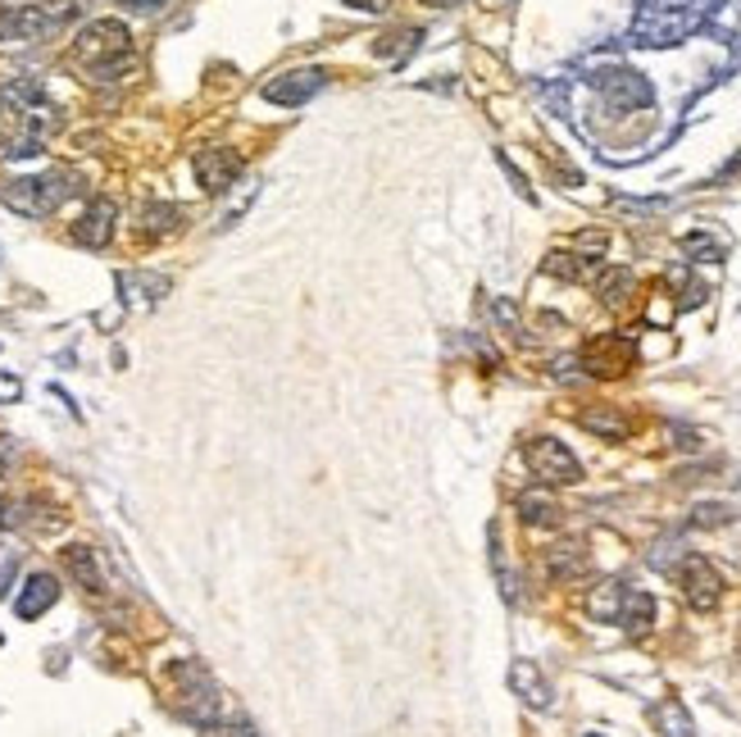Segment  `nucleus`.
<instances>
[{
    "label": "nucleus",
    "mask_w": 741,
    "mask_h": 737,
    "mask_svg": "<svg viewBox=\"0 0 741 737\" xmlns=\"http://www.w3.org/2000/svg\"><path fill=\"white\" fill-rule=\"evenodd\" d=\"M605 246H609V237H605V233H582V237H578V250H586V260H601V256H605Z\"/></svg>",
    "instance_id": "nucleus-28"
},
{
    "label": "nucleus",
    "mask_w": 741,
    "mask_h": 737,
    "mask_svg": "<svg viewBox=\"0 0 741 737\" xmlns=\"http://www.w3.org/2000/svg\"><path fill=\"white\" fill-rule=\"evenodd\" d=\"M133 5H141V10H156V5H164V0H133Z\"/></svg>",
    "instance_id": "nucleus-34"
},
{
    "label": "nucleus",
    "mask_w": 741,
    "mask_h": 737,
    "mask_svg": "<svg viewBox=\"0 0 741 737\" xmlns=\"http://www.w3.org/2000/svg\"><path fill=\"white\" fill-rule=\"evenodd\" d=\"M237 173H242V156L237 150H227V146H210V150H200L196 156V183L206 187L210 196H223L227 187L237 183Z\"/></svg>",
    "instance_id": "nucleus-10"
},
{
    "label": "nucleus",
    "mask_w": 741,
    "mask_h": 737,
    "mask_svg": "<svg viewBox=\"0 0 741 737\" xmlns=\"http://www.w3.org/2000/svg\"><path fill=\"white\" fill-rule=\"evenodd\" d=\"M623 597H628V582H605V588H596L592 597H586V615L615 624V619H619Z\"/></svg>",
    "instance_id": "nucleus-21"
},
{
    "label": "nucleus",
    "mask_w": 741,
    "mask_h": 737,
    "mask_svg": "<svg viewBox=\"0 0 741 737\" xmlns=\"http://www.w3.org/2000/svg\"><path fill=\"white\" fill-rule=\"evenodd\" d=\"M619 210H642V214H659V210H669V200H632V196H619Z\"/></svg>",
    "instance_id": "nucleus-30"
},
{
    "label": "nucleus",
    "mask_w": 741,
    "mask_h": 737,
    "mask_svg": "<svg viewBox=\"0 0 741 737\" xmlns=\"http://www.w3.org/2000/svg\"><path fill=\"white\" fill-rule=\"evenodd\" d=\"M73 14H78V5H50V10H41V5H14V10H5L0 14V41H37V37H46V33H55L60 23H69Z\"/></svg>",
    "instance_id": "nucleus-5"
},
{
    "label": "nucleus",
    "mask_w": 741,
    "mask_h": 737,
    "mask_svg": "<svg viewBox=\"0 0 741 737\" xmlns=\"http://www.w3.org/2000/svg\"><path fill=\"white\" fill-rule=\"evenodd\" d=\"M586 737H601V733H586Z\"/></svg>",
    "instance_id": "nucleus-38"
},
{
    "label": "nucleus",
    "mask_w": 741,
    "mask_h": 737,
    "mask_svg": "<svg viewBox=\"0 0 741 737\" xmlns=\"http://www.w3.org/2000/svg\"><path fill=\"white\" fill-rule=\"evenodd\" d=\"M651 619H655V601H651L646 592L628 588V597H623V605H619V619H615V624H623L632 638H642V632L651 628Z\"/></svg>",
    "instance_id": "nucleus-17"
},
{
    "label": "nucleus",
    "mask_w": 741,
    "mask_h": 737,
    "mask_svg": "<svg viewBox=\"0 0 741 737\" xmlns=\"http://www.w3.org/2000/svg\"><path fill=\"white\" fill-rule=\"evenodd\" d=\"M682 592L692 601V610H714L724 597V578L705 555H687L682 561Z\"/></svg>",
    "instance_id": "nucleus-9"
},
{
    "label": "nucleus",
    "mask_w": 741,
    "mask_h": 737,
    "mask_svg": "<svg viewBox=\"0 0 741 737\" xmlns=\"http://www.w3.org/2000/svg\"><path fill=\"white\" fill-rule=\"evenodd\" d=\"M523 455H528L532 474L542 478V482H555V488H569V482H578V478H582L578 455H573L565 442H559V438H532Z\"/></svg>",
    "instance_id": "nucleus-6"
},
{
    "label": "nucleus",
    "mask_w": 741,
    "mask_h": 737,
    "mask_svg": "<svg viewBox=\"0 0 741 737\" xmlns=\"http://www.w3.org/2000/svg\"><path fill=\"white\" fill-rule=\"evenodd\" d=\"M206 737H260L255 728H246V724H210V728H200Z\"/></svg>",
    "instance_id": "nucleus-29"
},
{
    "label": "nucleus",
    "mask_w": 741,
    "mask_h": 737,
    "mask_svg": "<svg viewBox=\"0 0 741 737\" xmlns=\"http://www.w3.org/2000/svg\"><path fill=\"white\" fill-rule=\"evenodd\" d=\"M578 423L586 428V433L609 438V442H623V438H628V419L615 410V405H592V410L578 415Z\"/></svg>",
    "instance_id": "nucleus-16"
},
{
    "label": "nucleus",
    "mask_w": 741,
    "mask_h": 737,
    "mask_svg": "<svg viewBox=\"0 0 741 737\" xmlns=\"http://www.w3.org/2000/svg\"><path fill=\"white\" fill-rule=\"evenodd\" d=\"M423 41V33L419 28H405V33H396V37H382V46H378V56H387L392 64H400L410 50Z\"/></svg>",
    "instance_id": "nucleus-25"
},
{
    "label": "nucleus",
    "mask_w": 741,
    "mask_h": 737,
    "mask_svg": "<svg viewBox=\"0 0 741 737\" xmlns=\"http://www.w3.org/2000/svg\"><path fill=\"white\" fill-rule=\"evenodd\" d=\"M737 488H741V478H737Z\"/></svg>",
    "instance_id": "nucleus-39"
},
{
    "label": "nucleus",
    "mask_w": 741,
    "mask_h": 737,
    "mask_svg": "<svg viewBox=\"0 0 741 737\" xmlns=\"http://www.w3.org/2000/svg\"><path fill=\"white\" fill-rule=\"evenodd\" d=\"M632 360H637V346L628 337H596V342H586L582 355H578V365L586 373H596V378H619V373L632 369Z\"/></svg>",
    "instance_id": "nucleus-8"
},
{
    "label": "nucleus",
    "mask_w": 741,
    "mask_h": 737,
    "mask_svg": "<svg viewBox=\"0 0 741 737\" xmlns=\"http://www.w3.org/2000/svg\"><path fill=\"white\" fill-rule=\"evenodd\" d=\"M592 87H596L615 110H646L651 100H655V87L642 78V73H632V69H601L596 78H592Z\"/></svg>",
    "instance_id": "nucleus-7"
},
{
    "label": "nucleus",
    "mask_w": 741,
    "mask_h": 737,
    "mask_svg": "<svg viewBox=\"0 0 741 737\" xmlns=\"http://www.w3.org/2000/svg\"><path fill=\"white\" fill-rule=\"evenodd\" d=\"M682 250H687V256H696V260H724V246L714 237H705V233H687Z\"/></svg>",
    "instance_id": "nucleus-26"
},
{
    "label": "nucleus",
    "mask_w": 741,
    "mask_h": 737,
    "mask_svg": "<svg viewBox=\"0 0 741 737\" xmlns=\"http://www.w3.org/2000/svg\"><path fill=\"white\" fill-rule=\"evenodd\" d=\"M114 219H119V210H114V200H91V206L83 210V219L73 223V242L78 246H87V250H100V246H110V237H114Z\"/></svg>",
    "instance_id": "nucleus-12"
},
{
    "label": "nucleus",
    "mask_w": 741,
    "mask_h": 737,
    "mask_svg": "<svg viewBox=\"0 0 741 737\" xmlns=\"http://www.w3.org/2000/svg\"><path fill=\"white\" fill-rule=\"evenodd\" d=\"M346 5H355V10H369V14H382L392 5V0H346Z\"/></svg>",
    "instance_id": "nucleus-33"
},
{
    "label": "nucleus",
    "mask_w": 741,
    "mask_h": 737,
    "mask_svg": "<svg viewBox=\"0 0 741 737\" xmlns=\"http://www.w3.org/2000/svg\"><path fill=\"white\" fill-rule=\"evenodd\" d=\"M173 683H177V705H183V715L200 728H210L223 720V697L214 688V678L192 665V660H177L173 665Z\"/></svg>",
    "instance_id": "nucleus-4"
},
{
    "label": "nucleus",
    "mask_w": 741,
    "mask_h": 737,
    "mask_svg": "<svg viewBox=\"0 0 741 737\" xmlns=\"http://www.w3.org/2000/svg\"><path fill=\"white\" fill-rule=\"evenodd\" d=\"M509 688H515V692H519L528 705H536V710H546V705L555 701L546 674L536 670L532 660H515V665H509Z\"/></svg>",
    "instance_id": "nucleus-14"
},
{
    "label": "nucleus",
    "mask_w": 741,
    "mask_h": 737,
    "mask_svg": "<svg viewBox=\"0 0 741 737\" xmlns=\"http://www.w3.org/2000/svg\"><path fill=\"white\" fill-rule=\"evenodd\" d=\"M651 720H655V728L664 737H696V724H692V715H687L682 701H659L651 710Z\"/></svg>",
    "instance_id": "nucleus-19"
},
{
    "label": "nucleus",
    "mask_w": 741,
    "mask_h": 737,
    "mask_svg": "<svg viewBox=\"0 0 741 737\" xmlns=\"http://www.w3.org/2000/svg\"><path fill=\"white\" fill-rule=\"evenodd\" d=\"M492 315H496L501 323H509V328H515V319H519V310H515L509 300H492Z\"/></svg>",
    "instance_id": "nucleus-32"
},
{
    "label": "nucleus",
    "mask_w": 741,
    "mask_h": 737,
    "mask_svg": "<svg viewBox=\"0 0 741 737\" xmlns=\"http://www.w3.org/2000/svg\"><path fill=\"white\" fill-rule=\"evenodd\" d=\"M546 574H551L555 582L582 578V574H586V551H582V542H559V546H551V551H546Z\"/></svg>",
    "instance_id": "nucleus-15"
},
{
    "label": "nucleus",
    "mask_w": 741,
    "mask_h": 737,
    "mask_svg": "<svg viewBox=\"0 0 741 737\" xmlns=\"http://www.w3.org/2000/svg\"><path fill=\"white\" fill-rule=\"evenodd\" d=\"M73 60H78L91 78H119L133 64V33L119 19H96L73 37Z\"/></svg>",
    "instance_id": "nucleus-2"
},
{
    "label": "nucleus",
    "mask_w": 741,
    "mask_h": 737,
    "mask_svg": "<svg viewBox=\"0 0 741 737\" xmlns=\"http://www.w3.org/2000/svg\"><path fill=\"white\" fill-rule=\"evenodd\" d=\"M546 273L578 283V278H586V273H601V265H582L578 256H565V250H555V256H546Z\"/></svg>",
    "instance_id": "nucleus-23"
},
{
    "label": "nucleus",
    "mask_w": 741,
    "mask_h": 737,
    "mask_svg": "<svg viewBox=\"0 0 741 737\" xmlns=\"http://www.w3.org/2000/svg\"><path fill=\"white\" fill-rule=\"evenodd\" d=\"M78 192L73 187V173H41V177H14L5 187V206L14 214H28V219H46L55 214L64 200Z\"/></svg>",
    "instance_id": "nucleus-3"
},
{
    "label": "nucleus",
    "mask_w": 741,
    "mask_h": 737,
    "mask_svg": "<svg viewBox=\"0 0 741 737\" xmlns=\"http://www.w3.org/2000/svg\"><path fill=\"white\" fill-rule=\"evenodd\" d=\"M519 515H523V524H532V528H555L565 511H559V501L546 496V492H523V496H519Z\"/></svg>",
    "instance_id": "nucleus-18"
},
{
    "label": "nucleus",
    "mask_w": 741,
    "mask_h": 737,
    "mask_svg": "<svg viewBox=\"0 0 741 737\" xmlns=\"http://www.w3.org/2000/svg\"><path fill=\"white\" fill-rule=\"evenodd\" d=\"M177 219H183V210H177V206H150V210L141 214L146 237H169L173 228H177Z\"/></svg>",
    "instance_id": "nucleus-24"
},
{
    "label": "nucleus",
    "mask_w": 741,
    "mask_h": 737,
    "mask_svg": "<svg viewBox=\"0 0 741 737\" xmlns=\"http://www.w3.org/2000/svg\"><path fill=\"white\" fill-rule=\"evenodd\" d=\"M64 5H83V0H64Z\"/></svg>",
    "instance_id": "nucleus-37"
},
{
    "label": "nucleus",
    "mask_w": 741,
    "mask_h": 737,
    "mask_svg": "<svg viewBox=\"0 0 741 737\" xmlns=\"http://www.w3.org/2000/svg\"><path fill=\"white\" fill-rule=\"evenodd\" d=\"M23 396V383H18V378L14 373H0V405H14Z\"/></svg>",
    "instance_id": "nucleus-31"
},
{
    "label": "nucleus",
    "mask_w": 741,
    "mask_h": 737,
    "mask_svg": "<svg viewBox=\"0 0 741 737\" xmlns=\"http://www.w3.org/2000/svg\"><path fill=\"white\" fill-rule=\"evenodd\" d=\"M714 0H642L632 19V46H678L709 19Z\"/></svg>",
    "instance_id": "nucleus-1"
},
{
    "label": "nucleus",
    "mask_w": 741,
    "mask_h": 737,
    "mask_svg": "<svg viewBox=\"0 0 741 737\" xmlns=\"http://www.w3.org/2000/svg\"><path fill=\"white\" fill-rule=\"evenodd\" d=\"M428 5H465V0H428Z\"/></svg>",
    "instance_id": "nucleus-35"
},
{
    "label": "nucleus",
    "mask_w": 741,
    "mask_h": 737,
    "mask_svg": "<svg viewBox=\"0 0 741 737\" xmlns=\"http://www.w3.org/2000/svg\"><path fill=\"white\" fill-rule=\"evenodd\" d=\"M60 601V582L50 578V574H33L28 582H23V592L14 597V615L18 619H37V615H46L50 605Z\"/></svg>",
    "instance_id": "nucleus-13"
},
{
    "label": "nucleus",
    "mask_w": 741,
    "mask_h": 737,
    "mask_svg": "<svg viewBox=\"0 0 741 737\" xmlns=\"http://www.w3.org/2000/svg\"><path fill=\"white\" fill-rule=\"evenodd\" d=\"M0 528H5V501H0Z\"/></svg>",
    "instance_id": "nucleus-36"
},
{
    "label": "nucleus",
    "mask_w": 741,
    "mask_h": 737,
    "mask_svg": "<svg viewBox=\"0 0 741 737\" xmlns=\"http://www.w3.org/2000/svg\"><path fill=\"white\" fill-rule=\"evenodd\" d=\"M323 83H328L323 69H292L264 87V100H273V106H305L314 91H323Z\"/></svg>",
    "instance_id": "nucleus-11"
},
{
    "label": "nucleus",
    "mask_w": 741,
    "mask_h": 737,
    "mask_svg": "<svg viewBox=\"0 0 741 737\" xmlns=\"http://www.w3.org/2000/svg\"><path fill=\"white\" fill-rule=\"evenodd\" d=\"M64 565H69V574L78 578L87 592H106V578H100V569H96V551L69 546V551H64Z\"/></svg>",
    "instance_id": "nucleus-20"
},
{
    "label": "nucleus",
    "mask_w": 741,
    "mask_h": 737,
    "mask_svg": "<svg viewBox=\"0 0 741 737\" xmlns=\"http://www.w3.org/2000/svg\"><path fill=\"white\" fill-rule=\"evenodd\" d=\"M632 287H637L632 269H601V273H596V292H601L605 305H623Z\"/></svg>",
    "instance_id": "nucleus-22"
},
{
    "label": "nucleus",
    "mask_w": 741,
    "mask_h": 737,
    "mask_svg": "<svg viewBox=\"0 0 741 737\" xmlns=\"http://www.w3.org/2000/svg\"><path fill=\"white\" fill-rule=\"evenodd\" d=\"M692 524L696 528H724V524H732V511H728V505H719V501H705V505H696V511H692Z\"/></svg>",
    "instance_id": "nucleus-27"
}]
</instances>
